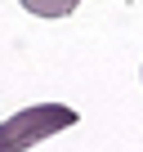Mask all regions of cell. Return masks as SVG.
Masks as SVG:
<instances>
[{
    "label": "cell",
    "mask_w": 143,
    "mask_h": 152,
    "mask_svg": "<svg viewBox=\"0 0 143 152\" xmlns=\"http://www.w3.org/2000/svg\"><path fill=\"white\" fill-rule=\"evenodd\" d=\"M72 125H76V112L67 103H31V107L14 112L9 121H0V152H27Z\"/></svg>",
    "instance_id": "obj_1"
},
{
    "label": "cell",
    "mask_w": 143,
    "mask_h": 152,
    "mask_svg": "<svg viewBox=\"0 0 143 152\" xmlns=\"http://www.w3.org/2000/svg\"><path fill=\"white\" fill-rule=\"evenodd\" d=\"M18 5L36 18H67V14H76L81 0H18Z\"/></svg>",
    "instance_id": "obj_2"
}]
</instances>
